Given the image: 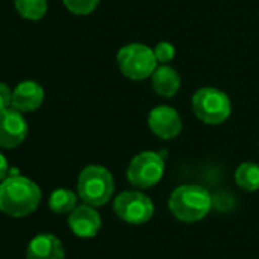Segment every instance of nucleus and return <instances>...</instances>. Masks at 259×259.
Listing matches in <instances>:
<instances>
[{
	"label": "nucleus",
	"instance_id": "nucleus-1",
	"mask_svg": "<svg viewBox=\"0 0 259 259\" xmlns=\"http://www.w3.org/2000/svg\"><path fill=\"white\" fill-rule=\"evenodd\" d=\"M41 191L35 182L20 174L8 176L0 183V212L13 218H23L38 209Z\"/></svg>",
	"mask_w": 259,
	"mask_h": 259
},
{
	"label": "nucleus",
	"instance_id": "nucleus-2",
	"mask_svg": "<svg viewBox=\"0 0 259 259\" xmlns=\"http://www.w3.org/2000/svg\"><path fill=\"white\" fill-rule=\"evenodd\" d=\"M168 207L177 220L183 223H195L209 213L212 197L203 186L182 185L169 195Z\"/></svg>",
	"mask_w": 259,
	"mask_h": 259
},
{
	"label": "nucleus",
	"instance_id": "nucleus-3",
	"mask_svg": "<svg viewBox=\"0 0 259 259\" xmlns=\"http://www.w3.org/2000/svg\"><path fill=\"white\" fill-rule=\"evenodd\" d=\"M76 191L78 197L84 203L99 207L111 200L114 192V179L105 166L89 165L79 172Z\"/></svg>",
	"mask_w": 259,
	"mask_h": 259
},
{
	"label": "nucleus",
	"instance_id": "nucleus-4",
	"mask_svg": "<svg viewBox=\"0 0 259 259\" xmlns=\"http://www.w3.org/2000/svg\"><path fill=\"white\" fill-rule=\"evenodd\" d=\"M117 66L120 73L133 81H144L151 78L159 66L154 49L142 43H130L122 46L117 52Z\"/></svg>",
	"mask_w": 259,
	"mask_h": 259
},
{
	"label": "nucleus",
	"instance_id": "nucleus-5",
	"mask_svg": "<svg viewBox=\"0 0 259 259\" xmlns=\"http://www.w3.org/2000/svg\"><path fill=\"white\" fill-rule=\"evenodd\" d=\"M192 111L203 123L220 125L232 113L229 96L217 87H201L192 96Z\"/></svg>",
	"mask_w": 259,
	"mask_h": 259
},
{
	"label": "nucleus",
	"instance_id": "nucleus-6",
	"mask_svg": "<svg viewBox=\"0 0 259 259\" xmlns=\"http://www.w3.org/2000/svg\"><path fill=\"white\" fill-rule=\"evenodd\" d=\"M165 174V159L156 151H142L135 156L126 168V179L135 188L156 186Z\"/></svg>",
	"mask_w": 259,
	"mask_h": 259
},
{
	"label": "nucleus",
	"instance_id": "nucleus-7",
	"mask_svg": "<svg viewBox=\"0 0 259 259\" xmlns=\"http://www.w3.org/2000/svg\"><path fill=\"white\" fill-rule=\"evenodd\" d=\"M114 213L125 223L145 224L154 215L153 200L139 191H123L113 201Z\"/></svg>",
	"mask_w": 259,
	"mask_h": 259
},
{
	"label": "nucleus",
	"instance_id": "nucleus-8",
	"mask_svg": "<svg viewBox=\"0 0 259 259\" xmlns=\"http://www.w3.org/2000/svg\"><path fill=\"white\" fill-rule=\"evenodd\" d=\"M28 123L23 113L16 108L0 110V148H17L28 136Z\"/></svg>",
	"mask_w": 259,
	"mask_h": 259
},
{
	"label": "nucleus",
	"instance_id": "nucleus-9",
	"mask_svg": "<svg viewBox=\"0 0 259 259\" xmlns=\"http://www.w3.org/2000/svg\"><path fill=\"white\" fill-rule=\"evenodd\" d=\"M148 126L159 139L171 141L180 135L183 122L176 108L169 105H157L148 114Z\"/></svg>",
	"mask_w": 259,
	"mask_h": 259
},
{
	"label": "nucleus",
	"instance_id": "nucleus-10",
	"mask_svg": "<svg viewBox=\"0 0 259 259\" xmlns=\"http://www.w3.org/2000/svg\"><path fill=\"white\" fill-rule=\"evenodd\" d=\"M69 227L70 230L79 236V238H93L98 235L102 220L95 209V206H90L87 203L76 206L70 213H69Z\"/></svg>",
	"mask_w": 259,
	"mask_h": 259
},
{
	"label": "nucleus",
	"instance_id": "nucleus-11",
	"mask_svg": "<svg viewBox=\"0 0 259 259\" xmlns=\"http://www.w3.org/2000/svg\"><path fill=\"white\" fill-rule=\"evenodd\" d=\"M45 90L35 81H23L13 90V108L20 113H31L41 107Z\"/></svg>",
	"mask_w": 259,
	"mask_h": 259
},
{
	"label": "nucleus",
	"instance_id": "nucleus-12",
	"mask_svg": "<svg viewBox=\"0 0 259 259\" xmlns=\"http://www.w3.org/2000/svg\"><path fill=\"white\" fill-rule=\"evenodd\" d=\"M26 259H64V247L55 235L40 233L29 241Z\"/></svg>",
	"mask_w": 259,
	"mask_h": 259
},
{
	"label": "nucleus",
	"instance_id": "nucleus-13",
	"mask_svg": "<svg viewBox=\"0 0 259 259\" xmlns=\"http://www.w3.org/2000/svg\"><path fill=\"white\" fill-rule=\"evenodd\" d=\"M151 84H153L154 92L159 96L172 98L180 90L182 78L174 67L168 64H162V66H157V69L151 75Z\"/></svg>",
	"mask_w": 259,
	"mask_h": 259
},
{
	"label": "nucleus",
	"instance_id": "nucleus-14",
	"mask_svg": "<svg viewBox=\"0 0 259 259\" xmlns=\"http://www.w3.org/2000/svg\"><path fill=\"white\" fill-rule=\"evenodd\" d=\"M235 183L247 192L257 191L259 189V165L253 162L241 163L235 171Z\"/></svg>",
	"mask_w": 259,
	"mask_h": 259
},
{
	"label": "nucleus",
	"instance_id": "nucleus-15",
	"mask_svg": "<svg viewBox=\"0 0 259 259\" xmlns=\"http://www.w3.org/2000/svg\"><path fill=\"white\" fill-rule=\"evenodd\" d=\"M76 195L70 189H55L49 197V207L54 213H70L76 207Z\"/></svg>",
	"mask_w": 259,
	"mask_h": 259
},
{
	"label": "nucleus",
	"instance_id": "nucleus-16",
	"mask_svg": "<svg viewBox=\"0 0 259 259\" xmlns=\"http://www.w3.org/2000/svg\"><path fill=\"white\" fill-rule=\"evenodd\" d=\"M17 13L26 20H41L48 13V0H14Z\"/></svg>",
	"mask_w": 259,
	"mask_h": 259
},
{
	"label": "nucleus",
	"instance_id": "nucleus-17",
	"mask_svg": "<svg viewBox=\"0 0 259 259\" xmlns=\"http://www.w3.org/2000/svg\"><path fill=\"white\" fill-rule=\"evenodd\" d=\"M101 0H63L64 7L75 16H89L92 14Z\"/></svg>",
	"mask_w": 259,
	"mask_h": 259
},
{
	"label": "nucleus",
	"instance_id": "nucleus-18",
	"mask_svg": "<svg viewBox=\"0 0 259 259\" xmlns=\"http://www.w3.org/2000/svg\"><path fill=\"white\" fill-rule=\"evenodd\" d=\"M154 55H156L159 63L166 64L176 58V48L169 41H160L154 48Z\"/></svg>",
	"mask_w": 259,
	"mask_h": 259
},
{
	"label": "nucleus",
	"instance_id": "nucleus-19",
	"mask_svg": "<svg viewBox=\"0 0 259 259\" xmlns=\"http://www.w3.org/2000/svg\"><path fill=\"white\" fill-rule=\"evenodd\" d=\"M11 105H13V92L5 82H0V110L10 108Z\"/></svg>",
	"mask_w": 259,
	"mask_h": 259
},
{
	"label": "nucleus",
	"instance_id": "nucleus-20",
	"mask_svg": "<svg viewBox=\"0 0 259 259\" xmlns=\"http://www.w3.org/2000/svg\"><path fill=\"white\" fill-rule=\"evenodd\" d=\"M10 176V163L7 160V157L0 153V182L5 180Z\"/></svg>",
	"mask_w": 259,
	"mask_h": 259
}]
</instances>
